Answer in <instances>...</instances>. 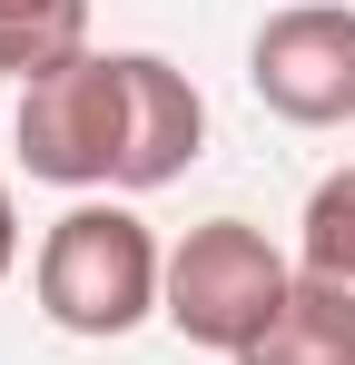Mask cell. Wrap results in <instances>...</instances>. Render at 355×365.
Listing matches in <instances>:
<instances>
[{"label": "cell", "mask_w": 355, "mask_h": 365, "mask_svg": "<svg viewBox=\"0 0 355 365\" xmlns=\"http://www.w3.org/2000/svg\"><path fill=\"white\" fill-rule=\"evenodd\" d=\"M207 99L158 50H79L69 69L20 89V168L50 187H118L148 197L197 168Z\"/></svg>", "instance_id": "1"}, {"label": "cell", "mask_w": 355, "mask_h": 365, "mask_svg": "<svg viewBox=\"0 0 355 365\" xmlns=\"http://www.w3.org/2000/svg\"><path fill=\"white\" fill-rule=\"evenodd\" d=\"M30 287H40V316H50L59 336H128V326H148L158 297H168V247L138 227V207L79 197L50 237H40Z\"/></svg>", "instance_id": "2"}, {"label": "cell", "mask_w": 355, "mask_h": 365, "mask_svg": "<svg viewBox=\"0 0 355 365\" xmlns=\"http://www.w3.org/2000/svg\"><path fill=\"white\" fill-rule=\"evenodd\" d=\"M287 297H296V267L267 247V227L207 217V227H187V237L168 247V297H158V316H168L187 346H207V356L237 365L287 316Z\"/></svg>", "instance_id": "3"}, {"label": "cell", "mask_w": 355, "mask_h": 365, "mask_svg": "<svg viewBox=\"0 0 355 365\" xmlns=\"http://www.w3.org/2000/svg\"><path fill=\"white\" fill-rule=\"evenodd\" d=\"M247 89L287 128H346L355 119V10L346 0L267 10V30L247 40Z\"/></svg>", "instance_id": "4"}, {"label": "cell", "mask_w": 355, "mask_h": 365, "mask_svg": "<svg viewBox=\"0 0 355 365\" xmlns=\"http://www.w3.org/2000/svg\"><path fill=\"white\" fill-rule=\"evenodd\" d=\"M237 365H355V297H346V287L296 277L287 316H277V326H267Z\"/></svg>", "instance_id": "5"}, {"label": "cell", "mask_w": 355, "mask_h": 365, "mask_svg": "<svg viewBox=\"0 0 355 365\" xmlns=\"http://www.w3.org/2000/svg\"><path fill=\"white\" fill-rule=\"evenodd\" d=\"M89 50V0H0V79H50Z\"/></svg>", "instance_id": "6"}, {"label": "cell", "mask_w": 355, "mask_h": 365, "mask_svg": "<svg viewBox=\"0 0 355 365\" xmlns=\"http://www.w3.org/2000/svg\"><path fill=\"white\" fill-rule=\"evenodd\" d=\"M296 277H316V287H346V297H355V168L316 178L306 217H296Z\"/></svg>", "instance_id": "7"}, {"label": "cell", "mask_w": 355, "mask_h": 365, "mask_svg": "<svg viewBox=\"0 0 355 365\" xmlns=\"http://www.w3.org/2000/svg\"><path fill=\"white\" fill-rule=\"evenodd\" d=\"M20 267V207H10V187H0V277Z\"/></svg>", "instance_id": "8"}]
</instances>
